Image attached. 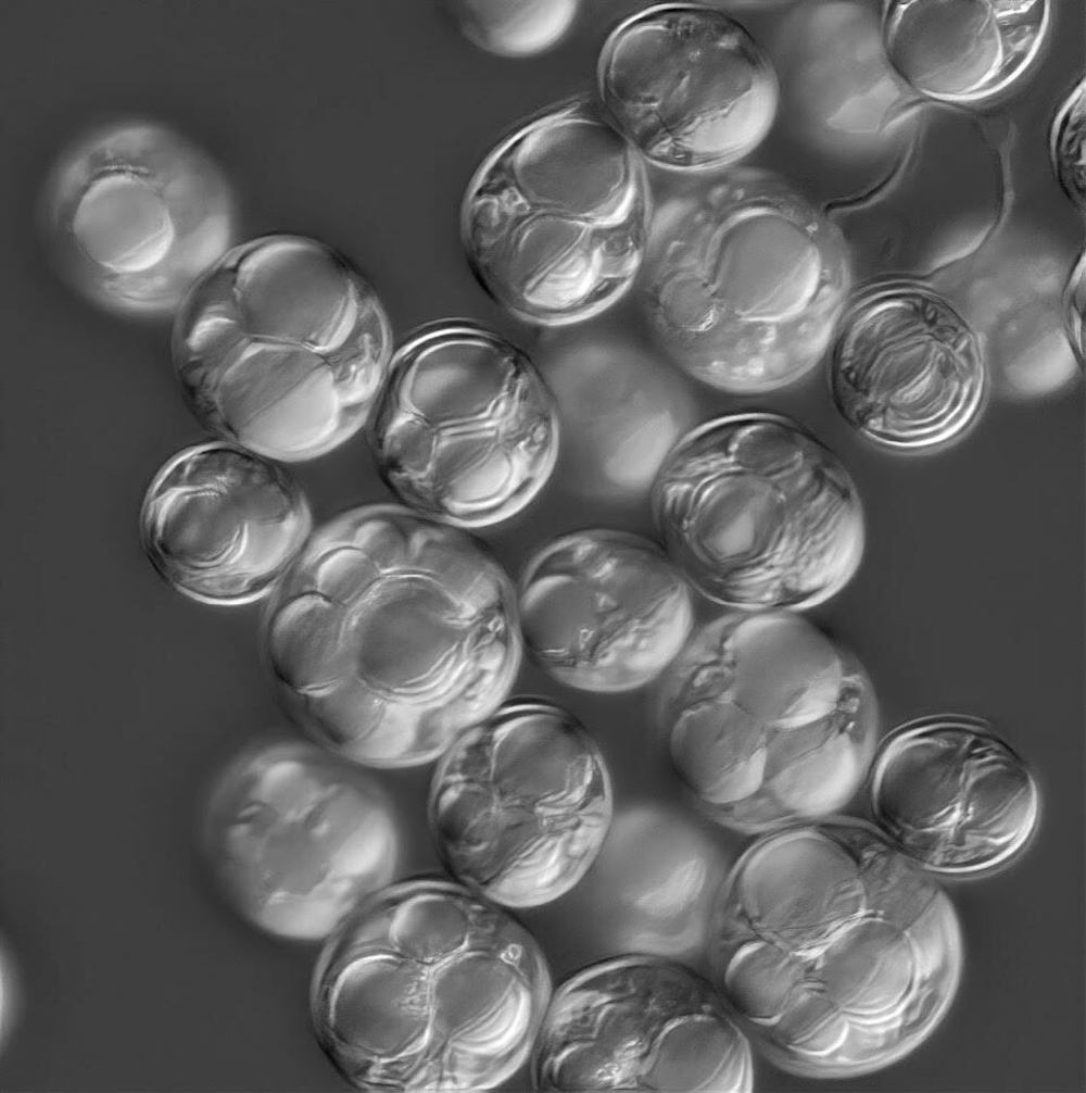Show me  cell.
Listing matches in <instances>:
<instances>
[{
	"mask_svg": "<svg viewBox=\"0 0 1086 1093\" xmlns=\"http://www.w3.org/2000/svg\"><path fill=\"white\" fill-rule=\"evenodd\" d=\"M874 825L936 876H974L1031 841L1040 801L1026 762L986 725L918 719L881 741L869 777Z\"/></svg>",
	"mask_w": 1086,
	"mask_h": 1093,
	"instance_id": "2e32d148",
	"label": "cell"
},
{
	"mask_svg": "<svg viewBox=\"0 0 1086 1093\" xmlns=\"http://www.w3.org/2000/svg\"><path fill=\"white\" fill-rule=\"evenodd\" d=\"M576 1H459L456 20L478 48L507 58H527L557 43L571 26Z\"/></svg>",
	"mask_w": 1086,
	"mask_h": 1093,
	"instance_id": "d6986e66",
	"label": "cell"
},
{
	"mask_svg": "<svg viewBox=\"0 0 1086 1093\" xmlns=\"http://www.w3.org/2000/svg\"><path fill=\"white\" fill-rule=\"evenodd\" d=\"M841 228L795 184L732 165L651 206L636 281L671 362L715 389L757 394L804 378L845 311Z\"/></svg>",
	"mask_w": 1086,
	"mask_h": 1093,
	"instance_id": "8992f818",
	"label": "cell"
},
{
	"mask_svg": "<svg viewBox=\"0 0 1086 1093\" xmlns=\"http://www.w3.org/2000/svg\"><path fill=\"white\" fill-rule=\"evenodd\" d=\"M708 975L761 1053L792 1073L882 1068L956 994L960 924L937 876L839 814L754 841L719 888Z\"/></svg>",
	"mask_w": 1086,
	"mask_h": 1093,
	"instance_id": "7a4b0ae2",
	"label": "cell"
},
{
	"mask_svg": "<svg viewBox=\"0 0 1086 1093\" xmlns=\"http://www.w3.org/2000/svg\"><path fill=\"white\" fill-rule=\"evenodd\" d=\"M1084 257L1079 259L1064 291L1065 317L1073 339V346L1081 353L1084 338Z\"/></svg>",
	"mask_w": 1086,
	"mask_h": 1093,
	"instance_id": "44dd1931",
	"label": "cell"
},
{
	"mask_svg": "<svg viewBox=\"0 0 1086 1093\" xmlns=\"http://www.w3.org/2000/svg\"><path fill=\"white\" fill-rule=\"evenodd\" d=\"M648 494L654 539L693 591L731 610L816 607L863 558L853 476L786 415L741 412L693 425Z\"/></svg>",
	"mask_w": 1086,
	"mask_h": 1093,
	"instance_id": "52a82bcc",
	"label": "cell"
},
{
	"mask_svg": "<svg viewBox=\"0 0 1086 1093\" xmlns=\"http://www.w3.org/2000/svg\"><path fill=\"white\" fill-rule=\"evenodd\" d=\"M272 677L332 753L437 761L507 701L523 649L515 583L471 529L402 503L312 533L264 624Z\"/></svg>",
	"mask_w": 1086,
	"mask_h": 1093,
	"instance_id": "6da1fadb",
	"label": "cell"
},
{
	"mask_svg": "<svg viewBox=\"0 0 1086 1093\" xmlns=\"http://www.w3.org/2000/svg\"><path fill=\"white\" fill-rule=\"evenodd\" d=\"M692 591L655 539L607 527L560 535L515 585L523 653L568 688H642L670 669L692 636Z\"/></svg>",
	"mask_w": 1086,
	"mask_h": 1093,
	"instance_id": "9a60e30c",
	"label": "cell"
},
{
	"mask_svg": "<svg viewBox=\"0 0 1086 1093\" xmlns=\"http://www.w3.org/2000/svg\"><path fill=\"white\" fill-rule=\"evenodd\" d=\"M372 414L375 461L400 503L471 530L525 510L560 452L542 373L515 343L469 321L409 337L392 354Z\"/></svg>",
	"mask_w": 1086,
	"mask_h": 1093,
	"instance_id": "9c48e42d",
	"label": "cell"
},
{
	"mask_svg": "<svg viewBox=\"0 0 1086 1093\" xmlns=\"http://www.w3.org/2000/svg\"><path fill=\"white\" fill-rule=\"evenodd\" d=\"M666 674L668 757L712 821L761 836L839 814L868 781L872 682L801 612L731 610L695 628Z\"/></svg>",
	"mask_w": 1086,
	"mask_h": 1093,
	"instance_id": "277c9868",
	"label": "cell"
},
{
	"mask_svg": "<svg viewBox=\"0 0 1086 1093\" xmlns=\"http://www.w3.org/2000/svg\"><path fill=\"white\" fill-rule=\"evenodd\" d=\"M1085 96L1081 85L1059 112L1051 131L1056 172L1071 199L1084 208Z\"/></svg>",
	"mask_w": 1086,
	"mask_h": 1093,
	"instance_id": "ffe728a7",
	"label": "cell"
},
{
	"mask_svg": "<svg viewBox=\"0 0 1086 1093\" xmlns=\"http://www.w3.org/2000/svg\"><path fill=\"white\" fill-rule=\"evenodd\" d=\"M606 115L640 158L697 175L753 153L782 103L770 53L732 15L703 3L642 10L607 40L598 64Z\"/></svg>",
	"mask_w": 1086,
	"mask_h": 1093,
	"instance_id": "5bb4252c",
	"label": "cell"
},
{
	"mask_svg": "<svg viewBox=\"0 0 1086 1093\" xmlns=\"http://www.w3.org/2000/svg\"><path fill=\"white\" fill-rule=\"evenodd\" d=\"M47 216L79 282L119 307L177 306L233 247L229 188L203 153L147 123L84 139L53 174Z\"/></svg>",
	"mask_w": 1086,
	"mask_h": 1093,
	"instance_id": "7c38bea8",
	"label": "cell"
},
{
	"mask_svg": "<svg viewBox=\"0 0 1086 1093\" xmlns=\"http://www.w3.org/2000/svg\"><path fill=\"white\" fill-rule=\"evenodd\" d=\"M140 528L150 562L175 589L241 605L281 582L311 536V512L279 462L217 440L161 468Z\"/></svg>",
	"mask_w": 1086,
	"mask_h": 1093,
	"instance_id": "e0dca14e",
	"label": "cell"
},
{
	"mask_svg": "<svg viewBox=\"0 0 1086 1093\" xmlns=\"http://www.w3.org/2000/svg\"><path fill=\"white\" fill-rule=\"evenodd\" d=\"M540 1093H750L753 1043L708 973L647 951L554 985L529 1058Z\"/></svg>",
	"mask_w": 1086,
	"mask_h": 1093,
	"instance_id": "4fadbf2b",
	"label": "cell"
},
{
	"mask_svg": "<svg viewBox=\"0 0 1086 1093\" xmlns=\"http://www.w3.org/2000/svg\"><path fill=\"white\" fill-rule=\"evenodd\" d=\"M652 202L644 161L606 113L578 101L503 140L466 194L470 271L515 316L564 325L599 313L637 279Z\"/></svg>",
	"mask_w": 1086,
	"mask_h": 1093,
	"instance_id": "ba28073f",
	"label": "cell"
},
{
	"mask_svg": "<svg viewBox=\"0 0 1086 1093\" xmlns=\"http://www.w3.org/2000/svg\"><path fill=\"white\" fill-rule=\"evenodd\" d=\"M171 347L198 420L279 463L355 435L392 357L371 287L332 247L294 234L233 246L178 305Z\"/></svg>",
	"mask_w": 1086,
	"mask_h": 1093,
	"instance_id": "5b68a950",
	"label": "cell"
},
{
	"mask_svg": "<svg viewBox=\"0 0 1086 1093\" xmlns=\"http://www.w3.org/2000/svg\"><path fill=\"white\" fill-rule=\"evenodd\" d=\"M828 355L832 401L860 435L914 451L957 437L980 409L976 331L954 304L913 285L864 293L845 309Z\"/></svg>",
	"mask_w": 1086,
	"mask_h": 1093,
	"instance_id": "ac0fdd59",
	"label": "cell"
},
{
	"mask_svg": "<svg viewBox=\"0 0 1086 1093\" xmlns=\"http://www.w3.org/2000/svg\"><path fill=\"white\" fill-rule=\"evenodd\" d=\"M437 761L428 819L452 880L526 909L568 894L595 867L616 814L613 781L572 713L507 700Z\"/></svg>",
	"mask_w": 1086,
	"mask_h": 1093,
	"instance_id": "30bf717a",
	"label": "cell"
},
{
	"mask_svg": "<svg viewBox=\"0 0 1086 1093\" xmlns=\"http://www.w3.org/2000/svg\"><path fill=\"white\" fill-rule=\"evenodd\" d=\"M331 938L313 1016L351 1083L479 1093L528 1064L554 984L510 909L452 879H418L390 885Z\"/></svg>",
	"mask_w": 1086,
	"mask_h": 1093,
	"instance_id": "3957f363",
	"label": "cell"
},
{
	"mask_svg": "<svg viewBox=\"0 0 1086 1093\" xmlns=\"http://www.w3.org/2000/svg\"><path fill=\"white\" fill-rule=\"evenodd\" d=\"M334 755L294 745L256 752L213 800L211 836L225 888L270 935L331 938L393 878L397 841L388 808Z\"/></svg>",
	"mask_w": 1086,
	"mask_h": 1093,
	"instance_id": "8fae6325",
	"label": "cell"
}]
</instances>
